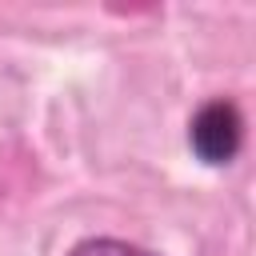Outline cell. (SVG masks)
Here are the masks:
<instances>
[{"label":"cell","instance_id":"obj_1","mask_svg":"<svg viewBox=\"0 0 256 256\" xmlns=\"http://www.w3.org/2000/svg\"><path fill=\"white\" fill-rule=\"evenodd\" d=\"M240 144H244V116L224 96L200 104L196 116L188 120V148L196 152V160H204L212 168L232 164L236 152H240Z\"/></svg>","mask_w":256,"mask_h":256},{"label":"cell","instance_id":"obj_2","mask_svg":"<svg viewBox=\"0 0 256 256\" xmlns=\"http://www.w3.org/2000/svg\"><path fill=\"white\" fill-rule=\"evenodd\" d=\"M68 256H156L140 244H128V240H116V236H88L80 244L68 248Z\"/></svg>","mask_w":256,"mask_h":256}]
</instances>
